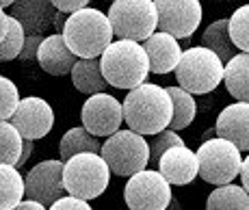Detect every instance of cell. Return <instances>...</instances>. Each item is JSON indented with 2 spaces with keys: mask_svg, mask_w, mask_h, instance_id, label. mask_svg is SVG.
<instances>
[{
  "mask_svg": "<svg viewBox=\"0 0 249 210\" xmlns=\"http://www.w3.org/2000/svg\"><path fill=\"white\" fill-rule=\"evenodd\" d=\"M124 122L130 130L143 137H152L156 132L169 128L174 117V102L165 87L154 83H143L130 89L124 98Z\"/></svg>",
  "mask_w": 249,
  "mask_h": 210,
  "instance_id": "obj_1",
  "label": "cell"
},
{
  "mask_svg": "<svg viewBox=\"0 0 249 210\" xmlns=\"http://www.w3.org/2000/svg\"><path fill=\"white\" fill-rule=\"evenodd\" d=\"M63 37L78 59H100L102 52L113 44L115 33L107 13L85 7L68 16Z\"/></svg>",
  "mask_w": 249,
  "mask_h": 210,
  "instance_id": "obj_2",
  "label": "cell"
},
{
  "mask_svg": "<svg viewBox=\"0 0 249 210\" xmlns=\"http://www.w3.org/2000/svg\"><path fill=\"white\" fill-rule=\"evenodd\" d=\"M102 74L115 89H130L147 83L150 76V59L141 41L117 39L100 56Z\"/></svg>",
  "mask_w": 249,
  "mask_h": 210,
  "instance_id": "obj_3",
  "label": "cell"
},
{
  "mask_svg": "<svg viewBox=\"0 0 249 210\" xmlns=\"http://www.w3.org/2000/svg\"><path fill=\"white\" fill-rule=\"evenodd\" d=\"M226 63L206 46H193L182 52L176 68V80L182 89L193 95H206L223 83Z\"/></svg>",
  "mask_w": 249,
  "mask_h": 210,
  "instance_id": "obj_4",
  "label": "cell"
},
{
  "mask_svg": "<svg viewBox=\"0 0 249 210\" xmlns=\"http://www.w3.org/2000/svg\"><path fill=\"white\" fill-rule=\"evenodd\" d=\"M111 180V167L102 158V154L85 152L65 160L63 182L65 193L80 199H95L107 191Z\"/></svg>",
  "mask_w": 249,
  "mask_h": 210,
  "instance_id": "obj_5",
  "label": "cell"
},
{
  "mask_svg": "<svg viewBox=\"0 0 249 210\" xmlns=\"http://www.w3.org/2000/svg\"><path fill=\"white\" fill-rule=\"evenodd\" d=\"M100 154L111 167V174L119 175V178H130L139 171L147 169V165H150V143L145 141L143 135L130 130V128H126V130L119 128L102 143Z\"/></svg>",
  "mask_w": 249,
  "mask_h": 210,
  "instance_id": "obj_6",
  "label": "cell"
},
{
  "mask_svg": "<svg viewBox=\"0 0 249 210\" xmlns=\"http://www.w3.org/2000/svg\"><path fill=\"white\" fill-rule=\"evenodd\" d=\"M107 16L115 37L119 39L145 41L159 28V11L154 0H113Z\"/></svg>",
  "mask_w": 249,
  "mask_h": 210,
  "instance_id": "obj_7",
  "label": "cell"
},
{
  "mask_svg": "<svg viewBox=\"0 0 249 210\" xmlns=\"http://www.w3.org/2000/svg\"><path fill=\"white\" fill-rule=\"evenodd\" d=\"M199 160V178L208 184L221 187V184L234 182L236 175H241L243 156L241 150L228 139H206L197 150Z\"/></svg>",
  "mask_w": 249,
  "mask_h": 210,
  "instance_id": "obj_8",
  "label": "cell"
},
{
  "mask_svg": "<svg viewBox=\"0 0 249 210\" xmlns=\"http://www.w3.org/2000/svg\"><path fill=\"white\" fill-rule=\"evenodd\" d=\"M171 184L160 171L143 169L130 175L124 187L128 210H167L171 202Z\"/></svg>",
  "mask_w": 249,
  "mask_h": 210,
  "instance_id": "obj_9",
  "label": "cell"
},
{
  "mask_svg": "<svg viewBox=\"0 0 249 210\" xmlns=\"http://www.w3.org/2000/svg\"><path fill=\"white\" fill-rule=\"evenodd\" d=\"M159 11V31L176 39H189L202 24V0H154Z\"/></svg>",
  "mask_w": 249,
  "mask_h": 210,
  "instance_id": "obj_10",
  "label": "cell"
},
{
  "mask_svg": "<svg viewBox=\"0 0 249 210\" xmlns=\"http://www.w3.org/2000/svg\"><path fill=\"white\" fill-rule=\"evenodd\" d=\"M80 122L91 135L111 137L124 123V104L108 91L93 93L87 98L80 111Z\"/></svg>",
  "mask_w": 249,
  "mask_h": 210,
  "instance_id": "obj_11",
  "label": "cell"
},
{
  "mask_svg": "<svg viewBox=\"0 0 249 210\" xmlns=\"http://www.w3.org/2000/svg\"><path fill=\"white\" fill-rule=\"evenodd\" d=\"M63 167H65V163L61 158L37 163L24 175L26 197L35 199V202L44 204V206H52L59 197H63L65 195Z\"/></svg>",
  "mask_w": 249,
  "mask_h": 210,
  "instance_id": "obj_12",
  "label": "cell"
},
{
  "mask_svg": "<svg viewBox=\"0 0 249 210\" xmlns=\"http://www.w3.org/2000/svg\"><path fill=\"white\" fill-rule=\"evenodd\" d=\"M9 122L20 130L24 139L37 141L52 130V126H54V111H52V106L44 98L28 95V98L20 100L16 113L11 115Z\"/></svg>",
  "mask_w": 249,
  "mask_h": 210,
  "instance_id": "obj_13",
  "label": "cell"
},
{
  "mask_svg": "<svg viewBox=\"0 0 249 210\" xmlns=\"http://www.w3.org/2000/svg\"><path fill=\"white\" fill-rule=\"evenodd\" d=\"M156 165H159V171L165 175L171 187L191 184L199 175L197 152L189 150L186 145H174L167 152H162Z\"/></svg>",
  "mask_w": 249,
  "mask_h": 210,
  "instance_id": "obj_14",
  "label": "cell"
},
{
  "mask_svg": "<svg viewBox=\"0 0 249 210\" xmlns=\"http://www.w3.org/2000/svg\"><path fill=\"white\" fill-rule=\"evenodd\" d=\"M143 48L147 52V59H150V71L152 74L165 76L169 71H176L180 59H182V48L180 41L176 39L169 33H154L143 41Z\"/></svg>",
  "mask_w": 249,
  "mask_h": 210,
  "instance_id": "obj_15",
  "label": "cell"
},
{
  "mask_svg": "<svg viewBox=\"0 0 249 210\" xmlns=\"http://www.w3.org/2000/svg\"><path fill=\"white\" fill-rule=\"evenodd\" d=\"M217 137L232 141L241 152H249V102L228 104L214 123Z\"/></svg>",
  "mask_w": 249,
  "mask_h": 210,
  "instance_id": "obj_16",
  "label": "cell"
},
{
  "mask_svg": "<svg viewBox=\"0 0 249 210\" xmlns=\"http://www.w3.org/2000/svg\"><path fill=\"white\" fill-rule=\"evenodd\" d=\"M78 56L71 52V48L65 41L63 33L56 35H48L41 41L39 50H37V63L41 65V70L50 76H68L71 74V68L76 65Z\"/></svg>",
  "mask_w": 249,
  "mask_h": 210,
  "instance_id": "obj_17",
  "label": "cell"
},
{
  "mask_svg": "<svg viewBox=\"0 0 249 210\" xmlns=\"http://www.w3.org/2000/svg\"><path fill=\"white\" fill-rule=\"evenodd\" d=\"M56 7L52 0H16L11 4V13L24 26L26 35H44L54 22Z\"/></svg>",
  "mask_w": 249,
  "mask_h": 210,
  "instance_id": "obj_18",
  "label": "cell"
},
{
  "mask_svg": "<svg viewBox=\"0 0 249 210\" xmlns=\"http://www.w3.org/2000/svg\"><path fill=\"white\" fill-rule=\"evenodd\" d=\"M71 83L85 95H93V93H104L108 91V80L102 74V65L100 59H78L76 65L71 68Z\"/></svg>",
  "mask_w": 249,
  "mask_h": 210,
  "instance_id": "obj_19",
  "label": "cell"
},
{
  "mask_svg": "<svg viewBox=\"0 0 249 210\" xmlns=\"http://www.w3.org/2000/svg\"><path fill=\"white\" fill-rule=\"evenodd\" d=\"M223 85L236 102H249V52H236L226 63Z\"/></svg>",
  "mask_w": 249,
  "mask_h": 210,
  "instance_id": "obj_20",
  "label": "cell"
},
{
  "mask_svg": "<svg viewBox=\"0 0 249 210\" xmlns=\"http://www.w3.org/2000/svg\"><path fill=\"white\" fill-rule=\"evenodd\" d=\"M100 150H102V143L98 141V137L91 135L85 126H76V128H70V130L61 137L59 158L65 163V160H70L71 156H76V154H85V152L100 154Z\"/></svg>",
  "mask_w": 249,
  "mask_h": 210,
  "instance_id": "obj_21",
  "label": "cell"
},
{
  "mask_svg": "<svg viewBox=\"0 0 249 210\" xmlns=\"http://www.w3.org/2000/svg\"><path fill=\"white\" fill-rule=\"evenodd\" d=\"M26 197L24 175L16 165L0 163V210L16 208Z\"/></svg>",
  "mask_w": 249,
  "mask_h": 210,
  "instance_id": "obj_22",
  "label": "cell"
},
{
  "mask_svg": "<svg viewBox=\"0 0 249 210\" xmlns=\"http://www.w3.org/2000/svg\"><path fill=\"white\" fill-rule=\"evenodd\" d=\"M202 46L210 48L214 54H219V59L223 63H228L234 54H236V46H234L232 37H230V20L223 18V20H217L213 24H208L202 35Z\"/></svg>",
  "mask_w": 249,
  "mask_h": 210,
  "instance_id": "obj_23",
  "label": "cell"
},
{
  "mask_svg": "<svg viewBox=\"0 0 249 210\" xmlns=\"http://www.w3.org/2000/svg\"><path fill=\"white\" fill-rule=\"evenodd\" d=\"M206 210H249V193L234 182L221 184L208 195Z\"/></svg>",
  "mask_w": 249,
  "mask_h": 210,
  "instance_id": "obj_24",
  "label": "cell"
},
{
  "mask_svg": "<svg viewBox=\"0 0 249 210\" xmlns=\"http://www.w3.org/2000/svg\"><path fill=\"white\" fill-rule=\"evenodd\" d=\"M167 91H169L171 102H174V117H171L169 128L176 132H180L193 123L195 115H197V102H195L193 93L182 89L180 85L178 87H167Z\"/></svg>",
  "mask_w": 249,
  "mask_h": 210,
  "instance_id": "obj_25",
  "label": "cell"
},
{
  "mask_svg": "<svg viewBox=\"0 0 249 210\" xmlns=\"http://www.w3.org/2000/svg\"><path fill=\"white\" fill-rule=\"evenodd\" d=\"M22 145H24V137L20 135V130L9 119L0 122V163L18 165L22 154Z\"/></svg>",
  "mask_w": 249,
  "mask_h": 210,
  "instance_id": "obj_26",
  "label": "cell"
},
{
  "mask_svg": "<svg viewBox=\"0 0 249 210\" xmlns=\"http://www.w3.org/2000/svg\"><path fill=\"white\" fill-rule=\"evenodd\" d=\"M24 39H26L24 26L13 16H9V31H7V35H4V39L0 41V61L18 59L24 48Z\"/></svg>",
  "mask_w": 249,
  "mask_h": 210,
  "instance_id": "obj_27",
  "label": "cell"
},
{
  "mask_svg": "<svg viewBox=\"0 0 249 210\" xmlns=\"http://www.w3.org/2000/svg\"><path fill=\"white\" fill-rule=\"evenodd\" d=\"M230 20V37L241 52H249V4H243L232 13Z\"/></svg>",
  "mask_w": 249,
  "mask_h": 210,
  "instance_id": "obj_28",
  "label": "cell"
},
{
  "mask_svg": "<svg viewBox=\"0 0 249 210\" xmlns=\"http://www.w3.org/2000/svg\"><path fill=\"white\" fill-rule=\"evenodd\" d=\"M18 104H20V91H18L16 83L0 74V122L11 119Z\"/></svg>",
  "mask_w": 249,
  "mask_h": 210,
  "instance_id": "obj_29",
  "label": "cell"
},
{
  "mask_svg": "<svg viewBox=\"0 0 249 210\" xmlns=\"http://www.w3.org/2000/svg\"><path fill=\"white\" fill-rule=\"evenodd\" d=\"M174 145H184V139L171 128H165V130L152 135L150 139V163H159V158L162 156V152H167Z\"/></svg>",
  "mask_w": 249,
  "mask_h": 210,
  "instance_id": "obj_30",
  "label": "cell"
},
{
  "mask_svg": "<svg viewBox=\"0 0 249 210\" xmlns=\"http://www.w3.org/2000/svg\"><path fill=\"white\" fill-rule=\"evenodd\" d=\"M48 210H93V208L89 206L87 199L74 197V195H63L52 206H48Z\"/></svg>",
  "mask_w": 249,
  "mask_h": 210,
  "instance_id": "obj_31",
  "label": "cell"
},
{
  "mask_svg": "<svg viewBox=\"0 0 249 210\" xmlns=\"http://www.w3.org/2000/svg\"><path fill=\"white\" fill-rule=\"evenodd\" d=\"M44 39H46L44 35H26L24 48H22V52H20L18 59L20 61H37V50H39V46H41Z\"/></svg>",
  "mask_w": 249,
  "mask_h": 210,
  "instance_id": "obj_32",
  "label": "cell"
},
{
  "mask_svg": "<svg viewBox=\"0 0 249 210\" xmlns=\"http://www.w3.org/2000/svg\"><path fill=\"white\" fill-rule=\"evenodd\" d=\"M52 4L63 13H74L78 9L89 7V0H52Z\"/></svg>",
  "mask_w": 249,
  "mask_h": 210,
  "instance_id": "obj_33",
  "label": "cell"
},
{
  "mask_svg": "<svg viewBox=\"0 0 249 210\" xmlns=\"http://www.w3.org/2000/svg\"><path fill=\"white\" fill-rule=\"evenodd\" d=\"M33 150H35V141H31V139H24V145H22V154H20V160H18V169L20 167H24V163H28V158H31V154H33Z\"/></svg>",
  "mask_w": 249,
  "mask_h": 210,
  "instance_id": "obj_34",
  "label": "cell"
},
{
  "mask_svg": "<svg viewBox=\"0 0 249 210\" xmlns=\"http://www.w3.org/2000/svg\"><path fill=\"white\" fill-rule=\"evenodd\" d=\"M11 210H48V206H44V204H39V202H35V199H22L20 204H18L16 208H11Z\"/></svg>",
  "mask_w": 249,
  "mask_h": 210,
  "instance_id": "obj_35",
  "label": "cell"
},
{
  "mask_svg": "<svg viewBox=\"0 0 249 210\" xmlns=\"http://www.w3.org/2000/svg\"><path fill=\"white\" fill-rule=\"evenodd\" d=\"M68 16H70V13H63V11H59V9H56L54 22H52V26L56 28V33H63V26H65V22H68Z\"/></svg>",
  "mask_w": 249,
  "mask_h": 210,
  "instance_id": "obj_36",
  "label": "cell"
},
{
  "mask_svg": "<svg viewBox=\"0 0 249 210\" xmlns=\"http://www.w3.org/2000/svg\"><path fill=\"white\" fill-rule=\"evenodd\" d=\"M241 180H243V187L249 193V154L243 158V167H241Z\"/></svg>",
  "mask_w": 249,
  "mask_h": 210,
  "instance_id": "obj_37",
  "label": "cell"
},
{
  "mask_svg": "<svg viewBox=\"0 0 249 210\" xmlns=\"http://www.w3.org/2000/svg\"><path fill=\"white\" fill-rule=\"evenodd\" d=\"M9 31V16L4 13V9L0 7V41L4 39V35H7Z\"/></svg>",
  "mask_w": 249,
  "mask_h": 210,
  "instance_id": "obj_38",
  "label": "cell"
},
{
  "mask_svg": "<svg viewBox=\"0 0 249 210\" xmlns=\"http://www.w3.org/2000/svg\"><path fill=\"white\" fill-rule=\"evenodd\" d=\"M182 206H180V202H178V199H174V197H171V202H169V206H167V210H180Z\"/></svg>",
  "mask_w": 249,
  "mask_h": 210,
  "instance_id": "obj_39",
  "label": "cell"
},
{
  "mask_svg": "<svg viewBox=\"0 0 249 210\" xmlns=\"http://www.w3.org/2000/svg\"><path fill=\"white\" fill-rule=\"evenodd\" d=\"M13 2H16V0H0V7H2V9H7V7H11Z\"/></svg>",
  "mask_w": 249,
  "mask_h": 210,
  "instance_id": "obj_40",
  "label": "cell"
},
{
  "mask_svg": "<svg viewBox=\"0 0 249 210\" xmlns=\"http://www.w3.org/2000/svg\"><path fill=\"white\" fill-rule=\"evenodd\" d=\"M213 2H226V0H213Z\"/></svg>",
  "mask_w": 249,
  "mask_h": 210,
  "instance_id": "obj_41",
  "label": "cell"
},
{
  "mask_svg": "<svg viewBox=\"0 0 249 210\" xmlns=\"http://www.w3.org/2000/svg\"><path fill=\"white\" fill-rule=\"evenodd\" d=\"M108 2H113V0H108Z\"/></svg>",
  "mask_w": 249,
  "mask_h": 210,
  "instance_id": "obj_42",
  "label": "cell"
}]
</instances>
